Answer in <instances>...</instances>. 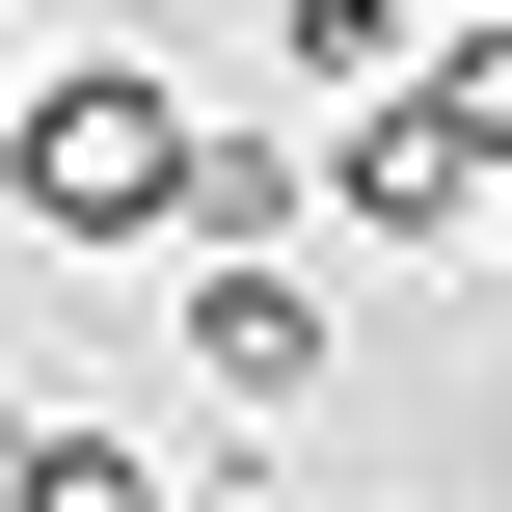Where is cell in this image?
I'll list each match as a JSON object with an SVG mask.
<instances>
[{
	"mask_svg": "<svg viewBox=\"0 0 512 512\" xmlns=\"http://www.w3.org/2000/svg\"><path fill=\"white\" fill-rule=\"evenodd\" d=\"M189 81L162 54H54L27 108H0V189H27V243H189Z\"/></svg>",
	"mask_w": 512,
	"mask_h": 512,
	"instance_id": "obj_1",
	"label": "cell"
},
{
	"mask_svg": "<svg viewBox=\"0 0 512 512\" xmlns=\"http://www.w3.org/2000/svg\"><path fill=\"white\" fill-rule=\"evenodd\" d=\"M297 216H351V243H486V162H459V135L378 81L351 135H297Z\"/></svg>",
	"mask_w": 512,
	"mask_h": 512,
	"instance_id": "obj_2",
	"label": "cell"
},
{
	"mask_svg": "<svg viewBox=\"0 0 512 512\" xmlns=\"http://www.w3.org/2000/svg\"><path fill=\"white\" fill-rule=\"evenodd\" d=\"M189 378H216V405H324V297H297V243H216V270H189Z\"/></svg>",
	"mask_w": 512,
	"mask_h": 512,
	"instance_id": "obj_3",
	"label": "cell"
},
{
	"mask_svg": "<svg viewBox=\"0 0 512 512\" xmlns=\"http://www.w3.org/2000/svg\"><path fill=\"white\" fill-rule=\"evenodd\" d=\"M270 54H297V81H324V108H378V81H405V54H432V0H270Z\"/></svg>",
	"mask_w": 512,
	"mask_h": 512,
	"instance_id": "obj_4",
	"label": "cell"
},
{
	"mask_svg": "<svg viewBox=\"0 0 512 512\" xmlns=\"http://www.w3.org/2000/svg\"><path fill=\"white\" fill-rule=\"evenodd\" d=\"M0 512H27V405H0Z\"/></svg>",
	"mask_w": 512,
	"mask_h": 512,
	"instance_id": "obj_5",
	"label": "cell"
},
{
	"mask_svg": "<svg viewBox=\"0 0 512 512\" xmlns=\"http://www.w3.org/2000/svg\"><path fill=\"white\" fill-rule=\"evenodd\" d=\"M459 27H486V0H459Z\"/></svg>",
	"mask_w": 512,
	"mask_h": 512,
	"instance_id": "obj_6",
	"label": "cell"
}]
</instances>
